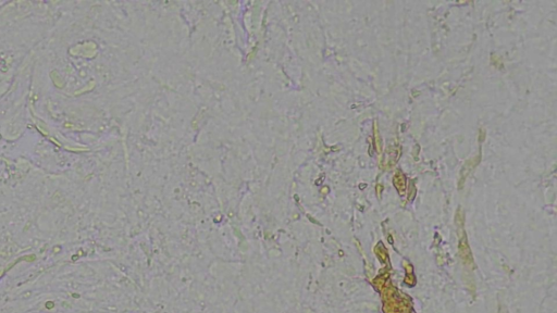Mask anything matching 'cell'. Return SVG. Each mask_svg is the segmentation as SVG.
<instances>
[{"label":"cell","mask_w":557,"mask_h":313,"mask_svg":"<svg viewBox=\"0 0 557 313\" xmlns=\"http://www.w3.org/2000/svg\"><path fill=\"white\" fill-rule=\"evenodd\" d=\"M394 184L400 190L405 187V177L401 172L397 171L394 176Z\"/></svg>","instance_id":"obj_1"}]
</instances>
